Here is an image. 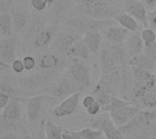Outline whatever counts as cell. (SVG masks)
<instances>
[{"label": "cell", "instance_id": "cell-30", "mask_svg": "<svg viewBox=\"0 0 156 139\" xmlns=\"http://www.w3.org/2000/svg\"><path fill=\"white\" fill-rule=\"evenodd\" d=\"M45 132L47 139H63V129L50 120H47L45 124Z\"/></svg>", "mask_w": 156, "mask_h": 139}, {"label": "cell", "instance_id": "cell-12", "mask_svg": "<svg viewBox=\"0 0 156 139\" xmlns=\"http://www.w3.org/2000/svg\"><path fill=\"white\" fill-rule=\"evenodd\" d=\"M140 111L141 109L139 107L130 104L120 109L110 112L109 114L115 126L119 128L128 124Z\"/></svg>", "mask_w": 156, "mask_h": 139}, {"label": "cell", "instance_id": "cell-41", "mask_svg": "<svg viewBox=\"0 0 156 139\" xmlns=\"http://www.w3.org/2000/svg\"><path fill=\"white\" fill-rule=\"evenodd\" d=\"M86 110V113L91 117H96L98 116L100 113H101V106L96 101L93 105H91L90 107H88Z\"/></svg>", "mask_w": 156, "mask_h": 139}, {"label": "cell", "instance_id": "cell-24", "mask_svg": "<svg viewBox=\"0 0 156 139\" xmlns=\"http://www.w3.org/2000/svg\"><path fill=\"white\" fill-rule=\"evenodd\" d=\"M47 26L45 20H43L40 17L35 18L33 19L31 22H29V24L27 25V26L21 32L23 39L26 42L31 41L35 38V36L41 32L45 27Z\"/></svg>", "mask_w": 156, "mask_h": 139}, {"label": "cell", "instance_id": "cell-56", "mask_svg": "<svg viewBox=\"0 0 156 139\" xmlns=\"http://www.w3.org/2000/svg\"><path fill=\"white\" fill-rule=\"evenodd\" d=\"M155 76H156V68H155Z\"/></svg>", "mask_w": 156, "mask_h": 139}, {"label": "cell", "instance_id": "cell-33", "mask_svg": "<svg viewBox=\"0 0 156 139\" xmlns=\"http://www.w3.org/2000/svg\"><path fill=\"white\" fill-rule=\"evenodd\" d=\"M139 100L141 104L146 108H156V87L148 91Z\"/></svg>", "mask_w": 156, "mask_h": 139}, {"label": "cell", "instance_id": "cell-47", "mask_svg": "<svg viewBox=\"0 0 156 139\" xmlns=\"http://www.w3.org/2000/svg\"><path fill=\"white\" fill-rule=\"evenodd\" d=\"M45 124H46V120L43 119L41 124H40V126H39L38 131L37 133L36 139H47V137H46V132H45Z\"/></svg>", "mask_w": 156, "mask_h": 139}, {"label": "cell", "instance_id": "cell-5", "mask_svg": "<svg viewBox=\"0 0 156 139\" xmlns=\"http://www.w3.org/2000/svg\"><path fill=\"white\" fill-rule=\"evenodd\" d=\"M69 73L70 77L83 89L89 87L91 82V74L90 67L80 59H73L69 66Z\"/></svg>", "mask_w": 156, "mask_h": 139}, {"label": "cell", "instance_id": "cell-54", "mask_svg": "<svg viewBox=\"0 0 156 139\" xmlns=\"http://www.w3.org/2000/svg\"><path fill=\"white\" fill-rule=\"evenodd\" d=\"M55 1H56V0H45V2H46V3H47L48 5H53Z\"/></svg>", "mask_w": 156, "mask_h": 139}, {"label": "cell", "instance_id": "cell-14", "mask_svg": "<svg viewBox=\"0 0 156 139\" xmlns=\"http://www.w3.org/2000/svg\"><path fill=\"white\" fill-rule=\"evenodd\" d=\"M57 32V25H47V26L39 32L35 38L31 42V46L33 49H45L51 46L54 39L55 35Z\"/></svg>", "mask_w": 156, "mask_h": 139}, {"label": "cell", "instance_id": "cell-13", "mask_svg": "<svg viewBox=\"0 0 156 139\" xmlns=\"http://www.w3.org/2000/svg\"><path fill=\"white\" fill-rule=\"evenodd\" d=\"M18 46V41L16 36L7 38H1L0 41V63L11 65L16 60V51Z\"/></svg>", "mask_w": 156, "mask_h": 139}, {"label": "cell", "instance_id": "cell-28", "mask_svg": "<svg viewBox=\"0 0 156 139\" xmlns=\"http://www.w3.org/2000/svg\"><path fill=\"white\" fill-rule=\"evenodd\" d=\"M14 27L11 13L2 11L0 14V34L1 38H7L14 36Z\"/></svg>", "mask_w": 156, "mask_h": 139}, {"label": "cell", "instance_id": "cell-17", "mask_svg": "<svg viewBox=\"0 0 156 139\" xmlns=\"http://www.w3.org/2000/svg\"><path fill=\"white\" fill-rule=\"evenodd\" d=\"M47 98L48 96L39 95V96H35L23 99L25 100V104H26V114L27 119L31 123H34L35 121L37 120L42 110V106Z\"/></svg>", "mask_w": 156, "mask_h": 139}, {"label": "cell", "instance_id": "cell-7", "mask_svg": "<svg viewBox=\"0 0 156 139\" xmlns=\"http://www.w3.org/2000/svg\"><path fill=\"white\" fill-rule=\"evenodd\" d=\"M154 120H156V112L149 110H141L128 124L119 127L122 133L132 132L145 127L150 126Z\"/></svg>", "mask_w": 156, "mask_h": 139}, {"label": "cell", "instance_id": "cell-37", "mask_svg": "<svg viewBox=\"0 0 156 139\" xmlns=\"http://www.w3.org/2000/svg\"><path fill=\"white\" fill-rule=\"evenodd\" d=\"M0 92L5 93L9 96H11L12 97H17V93L16 91V89L7 82V81H1L0 84Z\"/></svg>", "mask_w": 156, "mask_h": 139}, {"label": "cell", "instance_id": "cell-15", "mask_svg": "<svg viewBox=\"0 0 156 139\" xmlns=\"http://www.w3.org/2000/svg\"><path fill=\"white\" fill-rule=\"evenodd\" d=\"M100 63L102 74H109L117 68L122 67L116 56L114 55L111 44L108 43L103 46V48L101 51L100 56Z\"/></svg>", "mask_w": 156, "mask_h": 139}, {"label": "cell", "instance_id": "cell-45", "mask_svg": "<svg viewBox=\"0 0 156 139\" xmlns=\"http://www.w3.org/2000/svg\"><path fill=\"white\" fill-rule=\"evenodd\" d=\"M148 22L149 27L156 31V8L148 13Z\"/></svg>", "mask_w": 156, "mask_h": 139}, {"label": "cell", "instance_id": "cell-6", "mask_svg": "<svg viewBox=\"0 0 156 139\" xmlns=\"http://www.w3.org/2000/svg\"><path fill=\"white\" fill-rule=\"evenodd\" d=\"M79 8L84 15L97 20L112 19L115 15L114 9L107 2L99 1L92 5H79Z\"/></svg>", "mask_w": 156, "mask_h": 139}, {"label": "cell", "instance_id": "cell-4", "mask_svg": "<svg viewBox=\"0 0 156 139\" xmlns=\"http://www.w3.org/2000/svg\"><path fill=\"white\" fill-rule=\"evenodd\" d=\"M122 79V67L117 68L116 70L109 73L103 74L98 83L96 84L93 92L95 91H102L108 93L112 97H117L120 92Z\"/></svg>", "mask_w": 156, "mask_h": 139}, {"label": "cell", "instance_id": "cell-49", "mask_svg": "<svg viewBox=\"0 0 156 139\" xmlns=\"http://www.w3.org/2000/svg\"><path fill=\"white\" fill-rule=\"evenodd\" d=\"M146 6V8L151 9L152 11L156 8V0H141Z\"/></svg>", "mask_w": 156, "mask_h": 139}, {"label": "cell", "instance_id": "cell-21", "mask_svg": "<svg viewBox=\"0 0 156 139\" xmlns=\"http://www.w3.org/2000/svg\"><path fill=\"white\" fill-rule=\"evenodd\" d=\"M55 75V72H41L30 76H24L20 79V85L27 89H33L45 84L50 77Z\"/></svg>", "mask_w": 156, "mask_h": 139}, {"label": "cell", "instance_id": "cell-32", "mask_svg": "<svg viewBox=\"0 0 156 139\" xmlns=\"http://www.w3.org/2000/svg\"><path fill=\"white\" fill-rule=\"evenodd\" d=\"M72 5V0H56L52 5V11L56 15H64Z\"/></svg>", "mask_w": 156, "mask_h": 139}, {"label": "cell", "instance_id": "cell-9", "mask_svg": "<svg viewBox=\"0 0 156 139\" xmlns=\"http://www.w3.org/2000/svg\"><path fill=\"white\" fill-rule=\"evenodd\" d=\"M125 13L132 15L144 28H149L148 13L145 5L141 0H126L124 5Z\"/></svg>", "mask_w": 156, "mask_h": 139}, {"label": "cell", "instance_id": "cell-8", "mask_svg": "<svg viewBox=\"0 0 156 139\" xmlns=\"http://www.w3.org/2000/svg\"><path fill=\"white\" fill-rule=\"evenodd\" d=\"M79 40H81V34L76 32L62 33L59 34L57 37H55L51 45V48L57 54L67 55L72 46Z\"/></svg>", "mask_w": 156, "mask_h": 139}, {"label": "cell", "instance_id": "cell-53", "mask_svg": "<svg viewBox=\"0 0 156 139\" xmlns=\"http://www.w3.org/2000/svg\"><path fill=\"white\" fill-rule=\"evenodd\" d=\"M1 1V10L3 11L5 6V0H0Z\"/></svg>", "mask_w": 156, "mask_h": 139}, {"label": "cell", "instance_id": "cell-51", "mask_svg": "<svg viewBox=\"0 0 156 139\" xmlns=\"http://www.w3.org/2000/svg\"><path fill=\"white\" fill-rule=\"evenodd\" d=\"M152 136L154 139H156V120L154 121V124L152 126Z\"/></svg>", "mask_w": 156, "mask_h": 139}, {"label": "cell", "instance_id": "cell-44", "mask_svg": "<svg viewBox=\"0 0 156 139\" xmlns=\"http://www.w3.org/2000/svg\"><path fill=\"white\" fill-rule=\"evenodd\" d=\"M11 98H12L11 96L7 95L5 93L0 92V108H1V110H3L8 105Z\"/></svg>", "mask_w": 156, "mask_h": 139}, {"label": "cell", "instance_id": "cell-26", "mask_svg": "<svg viewBox=\"0 0 156 139\" xmlns=\"http://www.w3.org/2000/svg\"><path fill=\"white\" fill-rule=\"evenodd\" d=\"M90 51L89 50L88 46H86L84 41L81 39L76 42L72 46V47L67 53L66 56L69 58H73V59L86 60L90 57Z\"/></svg>", "mask_w": 156, "mask_h": 139}, {"label": "cell", "instance_id": "cell-55", "mask_svg": "<svg viewBox=\"0 0 156 139\" xmlns=\"http://www.w3.org/2000/svg\"><path fill=\"white\" fill-rule=\"evenodd\" d=\"M99 1H101V2H106V0H99Z\"/></svg>", "mask_w": 156, "mask_h": 139}, {"label": "cell", "instance_id": "cell-27", "mask_svg": "<svg viewBox=\"0 0 156 139\" xmlns=\"http://www.w3.org/2000/svg\"><path fill=\"white\" fill-rule=\"evenodd\" d=\"M128 65L131 66H135L144 70L153 72L156 68V64L144 53L138 55L133 58H131L128 62Z\"/></svg>", "mask_w": 156, "mask_h": 139}, {"label": "cell", "instance_id": "cell-19", "mask_svg": "<svg viewBox=\"0 0 156 139\" xmlns=\"http://www.w3.org/2000/svg\"><path fill=\"white\" fill-rule=\"evenodd\" d=\"M1 119L13 123H19L22 119L21 107L18 97H12L8 105L1 112Z\"/></svg>", "mask_w": 156, "mask_h": 139}, {"label": "cell", "instance_id": "cell-43", "mask_svg": "<svg viewBox=\"0 0 156 139\" xmlns=\"http://www.w3.org/2000/svg\"><path fill=\"white\" fill-rule=\"evenodd\" d=\"M96 102V99L94 97L93 95H87L85 96L82 100H81V106L84 109H87L88 107H90L91 105H93Z\"/></svg>", "mask_w": 156, "mask_h": 139}, {"label": "cell", "instance_id": "cell-11", "mask_svg": "<svg viewBox=\"0 0 156 139\" xmlns=\"http://www.w3.org/2000/svg\"><path fill=\"white\" fill-rule=\"evenodd\" d=\"M82 89L71 77H62L53 88V96L61 101Z\"/></svg>", "mask_w": 156, "mask_h": 139}, {"label": "cell", "instance_id": "cell-10", "mask_svg": "<svg viewBox=\"0 0 156 139\" xmlns=\"http://www.w3.org/2000/svg\"><path fill=\"white\" fill-rule=\"evenodd\" d=\"M80 93L78 92L67 97L63 101H61L58 105H57L53 108L52 110L53 115L58 118L66 117L73 115L77 111L80 106Z\"/></svg>", "mask_w": 156, "mask_h": 139}, {"label": "cell", "instance_id": "cell-23", "mask_svg": "<svg viewBox=\"0 0 156 139\" xmlns=\"http://www.w3.org/2000/svg\"><path fill=\"white\" fill-rule=\"evenodd\" d=\"M14 32L21 33L28 25V14L23 6H16L11 10Z\"/></svg>", "mask_w": 156, "mask_h": 139}, {"label": "cell", "instance_id": "cell-39", "mask_svg": "<svg viewBox=\"0 0 156 139\" xmlns=\"http://www.w3.org/2000/svg\"><path fill=\"white\" fill-rule=\"evenodd\" d=\"M10 67L12 69V71L16 74H21L24 70H25V66L23 64V60L16 58V60H14L12 62V64L10 65Z\"/></svg>", "mask_w": 156, "mask_h": 139}, {"label": "cell", "instance_id": "cell-31", "mask_svg": "<svg viewBox=\"0 0 156 139\" xmlns=\"http://www.w3.org/2000/svg\"><path fill=\"white\" fill-rule=\"evenodd\" d=\"M132 104V102H129V101H126L124 99H122V97H112V100H111V103L105 107H102L101 108V112H107V113H110V112H112V111H115L117 109H120L123 107H126L128 105Z\"/></svg>", "mask_w": 156, "mask_h": 139}, {"label": "cell", "instance_id": "cell-52", "mask_svg": "<svg viewBox=\"0 0 156 139\" xmlns=\"http://www.w3.org/2000/svg\"><path fill=\"white\" fill-rule=\"evenodd\" d=\"M14 1L15 0H5V5H6V8L9 7V8H13L14 6Z\"/></svg>", "mask_w": 156, "mask_h": 139}, {"label": "cell", "instance_id": "cell-16", "mask_svg": "<svg viewBox=\"0 0 156 139\" xmlns=\"http://www.w3.org/2000/svg\"><path fill=\"white\" fill-rule=\"evenodd\" d=\"M64 65V60L54 52L45 53L37 60L38 69L43 72H56Z\"/></svg>", "mask_w": 156, "mask_h": 139}, {"label": "cell", "instance_id": "cell-46", "mask_svg": "<svg viewBox=\"0 0 156 139\" xmlns=\"http://www.w3.org/2000/svg\"><path fill=\"white\" fill-rule=\"evenodd\" d=\"M63 139H84L82 138L77 131L65 130L63 132Z\"/></svg>", "mask_w": 156, "mask_h": 139}, {"label": "cell", "instance_id": "cell-36", "mask_svg": "<svg viewBox=\"0 0 156 139\" xmlns=\"http://www.w3.org/2000/svg\"><path fill=\"white\" fill-rule=\"evenodd\" d=\"M92 95L94 96L96 101L101 106V108L107 107L111 103V100H112V97L108 93H105V92H102V91H95V92L92 93Z\"/></svg>", "mask_w": 156, "mask_h": 139}, {"label": "cell", "instance_id": "cell-22", "mask_svg": "<svg viewBox=\"0 0 156 139\" xmlns=\"http://www.w3.org/2000/svg\"><path fill=\"white\" fill-rule=\"evenodd\" d=\"M124 44L129 60L138 55L143 54L145 47L144 43L141 36V33L139 32H135L133 35H131Z\"/></svg>", "mask_w": 156, "mask_h": 139}, {"label": "cell", "instance_id": "cell-42", "mask_svg": "<svg viewBox=\"0 0 156 139\" xmlns=\"http://www.w3.org/2000/svg\"><path fill=\"white\" fill-rule=\"evenodd\" d=\"M30 5L36 11H38V12L45 10L48 5L45 0H30Z\"/></svg>", "mask_w": 156, "mask_h": 139}, {"label": "cell", "instance_id": "cell-38", "mask_svg": "<svg viewBox=\"0 0 156 139\" xmlns=\"http://www.w3.org/2000/svg\"><path fill=\"white\" fill-rule=\"evenodd\" d=\"M22 60L26 71H32L37 65V59L32 56H26Z\"/></svg>", "mask_w": 156, "mask_h": 139}, {"label": "cell", "instance_id": "cell-29", "mask_svg": "<svg viewBox=\"0 0 156 139\" xmlns=\"http://www.w3.org/2000/svg\"><path fill=\"white\" fill-rule=\"evenodd\" d=\"M114 19L117 23L120 24L121 26L124 27L125 29L129 30L130 32L135 33L138 32L141 27L137 20H135L132 15H130L127 13H121L117 15H115Z\"/></svg>", "mask_w": 156, "mask_h": 139}, {"label": "cell", "instance_id": "cell-34", "mask_svg": "<svg viewBox=\"0 0 156 139\" xmlns=\"http://www.w3.org/2000/svg\"><path fill=\"white\" fill-rule=\"evenodd\" d=\"M78 134L84 139H99L102 136V132L98 129H93V128H83L81 130L77 131Z\"/></svg>", "mask_w": 156, "mask_h": 139}, {"label": "cell", "instance_id": "cell-40", "mask_svg": "<svg viewBox=\"0 0 156 139\" xmlns=\"http://www.w3.org/2000/svg\"><path fill=\"white\" fill-rule=\"evenodd\" d=\"M144 53L148 56L154 63L156 64V42H154V44L147 46L144 47Z\"/></svg>", "mask_w": 156, "mask_h": 139}, {"label": "cell", "instance_id": "cell-2", "mask_svg": "<svg viewBox=\"0 0 156 139\" xmlns=\"http://www.w3.org/2000/svg\"><path fill=\"white\" fill-rule=\"evenodd\" d=\"M145 95V92L137 84L132 67L129 65L122 66V79L120 86L119 96L122 99L132 102L133 100H139Z\"/></svg>", "mask_w": 156, "mask_h": 139}, {"label": "cell", "instance_id": "cell-25", "mask_svg": "<svg viewBox=\"0 0 156 139\" xmlns=\"http://www.w3.org/2000/svg\"><path fill=\"white\" fill-rule=\"evenodd\" d=\"M82 40L84 41V43L91 53L97 54L101 49L102 44V37L99 31H90L85 33L83 35Z\"/></svg>", "mask_w": 156, "mask_h": 139}, {"label": "cell", "instance_id": "cell-1", "mask_svg": "<svg viewBox=\"0 0 156 139\" xmlns=\"http://www.w3.org/2000/svg\"><path fill=\"white\" fill-rule=\"evenodd\" d=\"M62 22L69 26L70 29L79 34H85L90 31H99L104 28H108L112 25H116V20L114 19H107V20H97L82 15H77L73 17H69L63 19Z\"/></svg>", "mask_w": 156, "mask_h": 139}, {"label": "cell", "instance_id": "cell-48", "mask_svg": "<svg viewBox=\"0 0 156 139\" xmlns=\"http://www.w3.org/2000/svg\"><path fill=\"white\" fill-rule=\"evenodd\" d=\"M0 139H21L18 135H16L14 132H3Z\"/></svg>", "mask_w": 156, "mask_h": 139}, {"label": "cell", "instance_id": "cell-50", "mask_svg": "<svg viewBox=\"0 0 156 139\" xmlns=\"http://www.w3.org/2000/svg\"><path fill=\"white\" fill-rule=\"evenodd\" d=\"M79 5H92L99 2V0H75Z\"/></svg>", "mask_w": 156, "mask_h": 139}, {"label": "cell", "instance_id": "cell-20", "mask_svg": "<svg viewBox=\"0 0 156 139\" xmlns=\"http://www.w3.org/2000/svg\"><path fill=\"white\" fill-rule=\"evenodd\" d=\"M130 31L122 26L112 25L105 31V37L112 45H123L131 36Z\"/></svg>", "mask_w": 156, "mask_h": 139}, {"label": "cell", "instance_id": "cell-3", "mask_svg": "<svg viewBox=\"0 0 156 139\" xmlns=\"http://www.w3.org/2000/svg\"><path fill=\"white\" fill-rule=\"evenodd\" d=\"M90 127L93 129L101 130L106 139H124L122 131L115 126L110 114L101 112L100 115L90 119Z\"/></svg>", "mask_w": 156, "mask_h": 139}, {"label": "cell", "instance_id": "cell-18", "mask_svg": "<svg viewBox=\"0 0 156 139\" xmlns=\"http://www.w3.org/2000/svg\"><path fill=\"white\" fill-rule=\"evenodd\" d=\"M131 67L137 84L142 87V89L145 92V94L151 89L154 88L156 85V76L154 72L144 70L135 66H131Z\"/></svg>", "mask_w": 156, "mask_h": 139}, {"label": "cell", "instance_id": "cell-35", "mask_svg": "<svg viewBox=\"0 0 156 139\" xmlns=\"http://www.w3.org/2000/svg\"><path fill=\"white\" fill-rule=\"evenodd\" d=\"M142 39L144 43V46H150L156 42V31L152 28H144L141 32Z\"/></svg>", "mask_w": 156, "mask_h": 139}]
</instances>
